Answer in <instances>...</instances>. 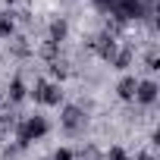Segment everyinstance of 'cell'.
I'll use <instances>...</instances> for the list:
<instances>
[{"label": "cell", "instance_id": "cell-9", "mask_svg": "<svg viewBox=\"0 0 160 160\" xmlns=\"http://www.w3.org/2000/svg\"><path fill=\"white\" fill-rule=\"evenodd\" d=\"M13 35V16H0V38H10Z\"/></svg>", "mask_w": 160, "mask_h": 160}, {"label": "cell", "instance_id": "cell-1", "mask_svg": "<svg viewBox=\"0 0 160 160\" xmlns=\"http://www.w3.org/2000/svg\"><path fill=\"white\" fill-rule=\"evenodd\" d=\"M44 135H47V119H44V116H28V119H22V126H19V132H16L19 144H32V141L44 138Z\"/></svg>", "mask_w": 160, "mask_h": 160}, {"label": "cell", "instance_id": "cell-5", "mask_svg": "<svg viewBox=\"0 0 160 160\" xmlns=\"http://www.w3.org/2000/svg\"><path fill=\"white\" fill-rule=\"evenodd\" d=\"M135 98H138L141 104H154V101H157V85H154V82H138V85H135Z\"/></svg>", "mask_w": 160, "mask_h": 160}, {"label": "cell", "instance_id": "cell-10", "mask_svg": "<svg viewBox=\"0 0 160 160\" xmlns=\"http://www.w3.org/2000/svg\"><path fill=\"white\" fill-rule=\"evenodd\" d=\"M113 63H116L119 69H126V66L132 63V53H129V50H122V53H116V57H113Z\"/></svg>", "mask_w": 160, "mask_h": 160}, {"label": "cell", "instance_id": "cell-2", "mask_svg": "<svg viewBox=\"0 0 160 160\" xmlns=\"http://www.w3.org/2000/svg\"><path fill=\"white\" fill-rule=\"evenodd\" d=\"M32 94H35V101H38V104H47V107L60 104V98H63V91H60L53 82H38Z\"/></svg>", "mask_w": 160, "mask_h": 160}, {"label": "cell", "instance_id": "cell-7", "mask_svg": "<svg viewBox=\"0 0 160 160\" xmlns=\"http://www.w3.org/2000/svg\"><path fill=\"white\" fill-rule=\"evenodd\" d=\"M63 38H66V22H63V19L50 22V44H60Z\"/></svg>", "mask_w": 160, "mask_h": 160}, {"label": "cell", "instance_id": "cell-11", "mask_svg": "<svg viewBox=\"0 0 160 160\" xmlns=\"http://www.w3.org/2000/svg\"><path fill=\"white\" fill-rule=\"evenodd\" d=\"M107 160H129V154H126L122 148H110V151H107Z\"/></svg>", "mask_w": 160, "mask_h": 160}, {"label": "cell", "instance_id": "cell-8", "mask_svg": "<svg viewBox=\"0 0 160 160\" xmlns=\"http://www.w3.org/2000/svg\"><path fill=\"white\" fill-rule=\"evenodd\" d=\"M25 98V85H22V78H13L10 82V101H22Z\"/></svg>", "mask_w": 160, "mask_h": 160}, {"label": "cell", "instance_id": "cell-3", "mask_svg": "<svg viewBox=\"0 0 160 160\" xmlns=\"http://www.w3.org/2000/svg\"><path fill=\"white\" fill-rule=\"evenodd\" d=\"M82 122H85V113L78 110V107H66V110H63V129L78 132V129H82Z\"/></svg>", "mask_w": 160, "mask_h": 160}, {"label": "cell", "instance_id": "cell-12", "mask_svg": "<svg viewBox=\"0 0 160 160\" xmlns=\"http://www.w3.org/2000/svg\"><path fill=\"white\" fill-rule=\"evenodd\" d=\"M53 160H72V151H66V148H63V151H57V154H53Z\"/></svg>", "mask_w": 160, "mask_h": 160}, {"label": "cell", "instance_id": "cell-14", "mask_svg": "<svg viewBox=\"0 0 160 160\" xmlns=\"http://www.w3.org/2000/svg\"><path fill=\"white\" fill-rule=\"evenodd\" d=\"M10 3H13V0H10Z\"/></svg>", "mask_w": 160, "mask_h": 160}, {"label": "cell", "instance_id": "cell-13", "mask_svg": "<svg viewBox=\"0 0 160 160\" xmlns=\"http://www.w3.org/2000/svg\"><path fill=\"white\" fill-rule=\"evenodd\" d=\"M138 160H154V157L151 154H138Z\"/></svg>", "mask_w": 160, "mask_h": 160}, {"label": "cell", "instance_id": "cell-4", "mask_svg": "<svg viewBox=\"0 0 160 160\" xmlns=\"http://www.w3.org/2000/svg\"><path fill=\"white\" fill-rule=\"evenodd\" d=\"M94 50H98L104 60H113V57H116V41H113L110 35H101V38L94 41Z\"/></svg>", "mask_w": 160, "mask_h": 160}, {"label": "cell", "instance_id": "cell-6", "mask_svg": "<svg viewBox=\"0 0 160 160\" xmlns=\"http://www.w3.org/2000/svg\"><path fill=\"white\" fill-rule=\"evenodd\" d=\"M135 85H138L135 78H132V75H126L122 82H119V88H116V91H119V98H122V101H132V98H135Z\"/></svg>", "mask_w": 160, "mask_h": 160}]
</instances>
